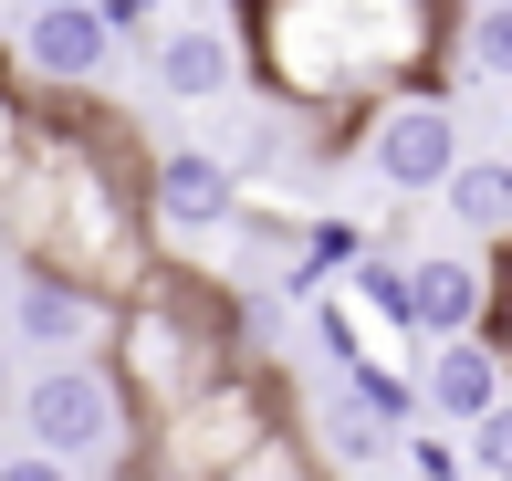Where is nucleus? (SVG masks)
<instances>
[{"instance_id": "f8f14e48", "label": "nucleus", "mask_w": 512, "mask_h": 481, "mask_svg": "<svg viewBox=\"0 0 512 481\" xmlns=\"http://www.w3.org/2000/svg\"><path fill=\"white\" fill-rule=\"evenodd\" d=\"M471 471H481V481H512V387L471 419Z\"/></svg>"}, {"instance_id": "f03ea898", "label": "nucleus", "mask_w": 512, "mask_h": 481, "mask_svg": "<svg viewBox=\"0 0 512 481\" xmlns=\"http://www.w3.org/2000/svg\"><path fill=\"white\" fill-rule=\"evenodd\" d=\"M366 168H377L387 189H450V168H460V126H450V105H429V95L387 105L377 136H366Z\"/></svg>"}, {"instance_id": "423d86ee", "label": "nucleus", "mask_w": 512, "mask_h": 481, "mask_svg": "<svg viewBox=\"0 0 512 481\" xmlns=\"http://www.w3.org/2000/svg\"><path fill=\"white\" fill-rule=\"evenodd\" d=\"M492 398H502V356L481 346V335H439V356H429V408L471 429Z\"/></svg>"}, {"instance_id": "0eeeda50", "label": "nucleus", "mask_w": 512, "mask_h": 481, "mask_svg": "<svg viewBox=\"0 0 512 481\" xmlns=\"http://www.w3.org/2000/svg\"><path fill=\"white\" fill-rule=\"evenodd\" d=\"M481 314V272L450 262V251H429V262H408V335H471Z\"/></svg>"}, {"instance_id": "4468645a", "label": "nucleus", "mask_w": 512, "mask_h": 481, "mask_svg": "<svg viewBox=\"0 0 512 481\" xmlns=\"http://www.w3.org/2000/svg\"><path fill=\"white\" fill-rule=\"evenodd\" d=\"M0 398H11V346H0Z\"/></svg>"}, {"instance_id": "ddd939ff", "label": "nucleus", "mask_w": 512, "mask_h": 481, "mask_svg": "<svg viewBox=\"0 0 512 481\" xmlns=\"http://www.w3.org/2000/svg\"><path fill=\"white\" fill-rule=\"evenodd\" d=\"M84 461H63V450H42V440H21V450H0V481H74Z\"/></svg>"}, {"instance_id": "20e7f679", "label": "nucleus", "mask_w": 512, "mask_h": 481, "mask_svg": "<svg viewBox=\"0 0 512 481\" xmlns=\"http://www.w3.org/2000/svg\"><path fill=\"white\" fill-rule=\"evenodd\" d=\"M115 53V11L105 0H32V21H21V63L53 84H95Z\"/></svg>"}, {"instance_id": "1a4fd4ad", "label": "nucleus", "mask_w": 512, "mask_h": 481, "mask_svg": "<svg viewBox=\"0 0 512 481\" xmlns=\"http://www.w3.org/2000/svg\"><path fill=\"white\" fill-rule=\"evenodd\" d=\"M95 325H105V314L84 304V293H63V283H32V293H21V335L53 346V356H84V346H95Z\"/></svg>"}, {"instance_id": "9b49d317", "label": "nucleus", "mask_w": 512, "mask_h": 481, "mask_svg": "<svg viewBox=\"0 0 512 481\" xmlns=\"http://www.w3.org/2000/svg\"><path fill=\"white\" fill-rule=\"evenodd\" d=\"M460 53H471V74L512 84V0H481V11H471V42H460Z\"/></svg>"}, {"instance_id": "6e6552de", "label": "nucleus", "mask_w": 512, "mask_h": 481, "mask_svg": "<svg viewBox=\"0 0 512 481\" xmlns=\"http://www.w3.org/2000/svg\"><path fill=\"white\" fill-rule=\"evenodd\" d=\"M439 210H450L471 241L512 231V157H460V168H450V189H439Z\"/></svg>"}, {"instance_id": "9d476101", "label": "nucleus", "mask_w": 512, "mask_h": 481, "mask_svg": "<svg viewBox=\"0 0 512 481\" xmlns=\"http://www.w3.org/2000/svg\"><path fill=\"white\" fill-rule=\"evenodd\" d=\"M324 429H335V461H387V408L377 398H335V408H324Z\"/></svg>"}, {"instance_id": "7ed1b4c3", "label": "nucleus", "mask_w": 512, "mask_h": 481, "mask_svg": "<svg viewBox=\"0 0 512 481\" xmlns=\"http://www.w3.org/2000/svg\"><path fill=\"white\" fill-rule=\"evenodd\" d=\"M157 220H168L178 241H220L230 220H241V168H230L220 147H168L157 157Z\"/></svg>"}, {"instance_id": "39448f33", "label": "nucleus", "mask_w": 512, "mask_h": 481, "mask_svg": "<svg viewBox=\"0 0 512 481\" xmlns=\"http://www.w3.org/2000/svg\"><path fill=\"white\" fill-rule=\"evenodd\" d=\"M230 84H241V53H230V32H209V21H178V32H157V53H147V95H168V105H220Z\"/></svg>"}, {"instance_id": "f257e3e1", "label": "nucleus", "mask_w": 512, "mask_h": 481, "mask_svg": "<svg viewBox=\"0 0 512 481\" xmlns=\"http://www.w3.org/2000/svg\"><path fill=\"white\" fill-rule=\"evenodd\" d=\"M21 429H32L42 450H63V461H84V471H105L115 450H126V408H115L105 366H84V356H53L21 387Z\"/></svg>"}]
</instances>
